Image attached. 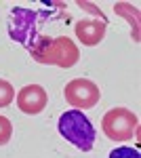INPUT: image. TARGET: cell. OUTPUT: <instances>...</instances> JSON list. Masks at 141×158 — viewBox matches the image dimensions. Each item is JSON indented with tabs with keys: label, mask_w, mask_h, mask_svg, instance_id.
Segmentation results:
<instances>
[{
	"label": "cell",
	"mask_w": 141,
	"mask_h": 158,
	"mask_svg": "<svg viewBox=\"0 0 141 158\" xmlns=\"http://www.w3.org/2000/svg\"><path fill=\"white\" fill-rule=\"evenodd\" d=\"M30 53H32L34 61L42 63V65H57V68H65V70L76 65L80 59V51L76 47V42L70 40L68 36H38Z\"/></svg>",
	"instance_id": "1"
},
{
	"label": "cell",
	"mask_w": 141,
	"mask_h": 158,
	"mask_svg": "<svg viewBox=\"0 0 141 158\" xmlns=\"http://www.w3.org/2000/svg\"><path fill=\"white\" fill-rule=\"evenodd\" d=\"M57 129L61 137H65V141H70L72 146H76L82 152L93 150L95 146V127L91 120L82 114V110H68L59 116Z\"/></svg>",
	"instance_id": "2"
},
{
	"label": "cell",
	"mask_w": 141,
	"mask_h": 158,
	"mask_svg": "<svg viewBox=\"0 0 141 158\" xmlns=\"http://www.w3.org/2000/svg\"><path fill=\"white\" fill-rule=\"evenodd\" d=\"M137 114H133L126 108H112L101 120L103 133L112 141H129L137 133Z\"/></svg>",
	"instance_id": "3"
},
{
	"label": "cell",
	"mask_w": 141,
	"mask_h": 158,
	"mask_svg": "<svg viewBox=\"0 0 141 158\" xmlns=\"http://www.w3.org/2000/svg\"><path fill=\"white\" fill-rule=\"evenodd\" d=\"M36 21H38V15L30 9H13L11 17H9V36L23 44L27 49H32L36 42Z\"/></svg>",
	"instance_id": "4"
},
{
	"label": "cell",
	"mask_w": 141,
	"mask_h": 158,
	"mask_svg": "<svg viewBox=\"0 0 141 158\" xmlns=\"http://www.w3.org/2000/svg\"><path fill=\"white\" fill-rule=\"evenodd\" d=\"M65 101L70 103L72 108L76 110H86V108H95L101 99V91L99 86L95 85L93 80L89 78H74L72 82L65 85L63 89Z\"/></svg>",
	"instance_id": "5"
},
{
	"label": "cell",
	"mask_w": 141,
	"mask_h": 158,
	"mask_svg": "<svg viewBox=\"0 0 141 158\" xmlns=\"http://www.w3.org/2000/svg\"><path fill=\"white\" fill-rule=\"evenodd\" d=\"M47 103H48V95L40 85H27L17 93V108L23 114L36 116L47 108Z\"/></svg>",
	"instance_id": "6"
},
{
	"label": "cell",
	"mask_w": 141,
	"mask_h": 158,
	"mask_svg": "<svg viewBox=\"0 0 141 158\" xmlns=\"http://www.w3.org/2000/svg\"><path fill=\"white\" fill-rule=\"evenodd\" d=\"M76 36L84 47H95L106 36V21L101 19H86L76 23Z\"/></svg>",
	"instance_id": "7"
},
{
	"label": "cell",
	"mask_w": 141,
	"mask_h": 158,
	"mask_svg": "<svg viewBox=\"0 0 141 158\" xmlns=\"http://www.w3.org/2000/svg\"><path fill=\"white\" fill-rule=\"evenodd\" d=\"M114 9H116L118 15H122L124 19H129L133 40H135V42H139V9H135L133 4H126V2H118Z\"/></svg>",
	"instance_id": "8"
},
{
	"label": "cell",
	"mask_w": 141,
	"mask_h": 158,
	"mask_svg": "<svg viewBox=\"0 0 141 158\" xmlns=\"http://www.w3.org/2000/svg\"><path fill=\"white\" fill-rule=\"evenodd\" d=\"M13 99H15V89H13V85L9 80H2L0 78V108H6Z\"/></svg>",
	"instance_id": "9"
},
{
	"label": "cell",
	"mask_w": 141,
	"mask_h": 158,
	"mask_svg": "<svg viewBox=\"0 0 141 158\" xmlns=\"http://www.w3.org/2000/svg\"><path fill=\"white\" fill-rule=\"evenodd\" d=\"M110 158H141V154H139L137 148L120 146V148H116V150L110 152Z\"/></svg>",
	"instance_id": "10"
},
{
	"label": "cell",
	"mask_w": 141,
	"mask_h": 158,
	"mask_svg": "<svg viewBox=\"0 0 141 158\" xmlns=\"http://www.w3.org/2000/svg\"><path fill=\"white\" fill-rule=\"evenodd\" d=\"M11 135H13V124H11V120H9V118H4V116H0V146L9 143Z\"/></svg>",
	"instance_id": "11"
}]
</instances>
